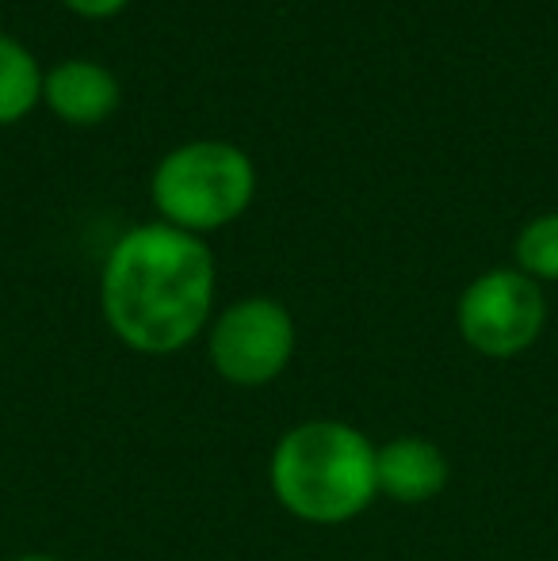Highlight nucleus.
Returning a JSON list of instances; mask_svg holds the SVG:
<instances>
[{"label": "nucleus", "mask_w": 558, "mask_h": 561, "mask_svg": "<svg viewBox=\"0 0 558 561\" xmlns=\"http://www.w3.org/2000/svg\"><path fill=\"white\" fill-rule=\"evenodd\" d=\"M149 195L161 222L200 237L238 222L253 207L257 164L234 141H184L157 161Z\"/></svg>", "instance_id": "3"}, {"label": "nucleus", "mask_w": 558, "mask_h": 561, "mask_svg": "<svg viewBox=\"0 0 558 561\" xmlns=\"http://www.w3.org/2000/svg\"><path fill=\"white\" fill-rule=\"evenodd\" d=\"M43 104L69 126H100L123 104L119 77L89 58H69L43 77Z\"/></svg>", "instance_id": "6"}, {"label": "nucleus", "mask_w": 558, "mask_h": 561, "mask_svg": "<svg viewBox=\"0 0 558 561\" xmlns=\"http://www.w3.org/2000/svg\"><path fill=\"white\" fill-rule=\"evenodd\" d=\"M269 481L291 516L318 527L349 524L379 496L372 439L344 421H306L283 432Z\"/></svg>", "instance_id": "2"}, {"label": "nucleus", "mask_w": 558, "mask_h": 561, "mask_svg": "<svg viewBox=\"0 0 558 561\" xmlns=\"http://www.w3.org/2000/svg\"><path fill=\"white\" fill-rule=\"evenodd\" d=\"M459 336L486 359H513L528 352L547 325V298L536 279L516 267L482 272L455 306Z\"/></svg>", "instance_id": "4"}, {"label": "nucleus", "mask_w": 558, "mask_h": 561, "mask_svg": "<svg viewBox=\"0 0 558 561\" xmlns=\"http://www.w3.org/2000/svg\"><path fill=\"white\" fill-rule=\"evenodd\" d=\"M516 272L536 283H558V215H539L513 241Z\"/></svg>", "instance_id": "9"}, {"label": "nucleus", "mask_w": 558, "mask_h": 561, "mask_svg": "<svg viewBox=\"0 0 558 561\" xmlns=\"http://www.w3.org/2000/svg\"><path fill=\"white\" fill-rule=\"evenodd\" d=\"M215 287V252L203 237L146 222L127 229L107 252L100 306L130 352L172 355L210 325Z\"/></svg>", "instance_id": "1"}, {"label": "nucleus", "mask_w": 558, "mask_h": 561, "mask_svg": "<svg viewBox=\"0 0 558 561\" xmlns=\"http://www.w3.org/2000/svg\"><path fill=\"white\" fill-rule=\"evenodd\" d=\"M207 355L218 378H226L230 386H246V390L269 386L287 370L295 355V321L276 298H238L210 321Z\"/></svg>", "instance_id": "5"}, {"label": "nucleus", "mask_w": 558, "mask_h": 561, "mask_svg": "<svg viewBox=\"0 0 558 561\" xmlns=\"http://www.w3.org/2000/svg\"><path fill=\"white\" fill-rule=\"evenodd\" d=\"M375 485L398 504H424L444 493L447 458L421 436H395L375 447Z\"/></svg>", "instance_id": "7"}, {"label": "nucleus", "mask_w": 558, "mask_h": 561, "mask_svg": "<svg viewBox=\"0 0 558 561\" xmlns=\"http://www.w3.org/2000/svg\"><path fill=\"white\" fill-rule=\"evenodd\" d=\"M43 69L12 35H0V126L23 123L43 104Z\"/></svg>", "instance_id": "8"}, {"label": "nucleus", "mask_w": 558, "mask_h": 561, "mask_svg": "<svg viewBox=\"0 0 558 561\" xmlns=\"http://www.w3.org/2000/svg\"><path fill=\"white\" fill-rule=\"evenodd\" d=\"M61 4H66L73 15H81V20H112V15H119L130 0H61Z\"/></svg>", "instance_id": "10"}, {"label": "nucleus", "mask_w": 558, "mask_h": 561, "mask_svg": "<svg viewBox=\"0 0 558 561\" xmlns=\"http://www.w3.org/2000/svg\"><path fill=\"white\" fill-rule=\"evenodd\" d=\"M12 561H61V558H54V554H20V558H12Z\"/></svg>", "instance_id": "11"}]
</instances>
